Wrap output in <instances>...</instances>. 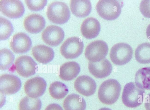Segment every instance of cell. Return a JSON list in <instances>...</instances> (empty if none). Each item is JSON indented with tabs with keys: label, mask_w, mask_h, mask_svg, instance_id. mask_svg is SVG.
<instances>
[{
	"label": "cell",
	"mask_w": 150,
	"mask_h": 110,
	"mask_svg": "<svg viewBox=\"0 0 150 110\" xmlns=\"http://www.w3.org/2000/svg\"><path fill=\"white\" fill-rule=\"evenodd\" d=\"M121 90V86L116 79H110L104 81L99 88L98 96L103 103L111 105L118 99Z\"/></svg>",
	"instance_id": "1"
},
{
	"label": "cell",
	"mask_w": 150,
	"mask_h": 110,
	"mask_svg": "<svg viewBox=\"0 0 150 110\" xmlns=\"http://www.w3.org/2000/svg\"><path fill=\"white\" fill-rule=\"evenodd\" d=\"M145 95L144 89L139 87L133 82H129L127 83L124 87L122 101L126 106L135 108L142 103Z\"/></svg>",
	"instance_id": "2"
},
{
	"label": "cell",
	"mask_w": 150,
	"mask_h": 110,
	"mask_svg": "<svg viewBox=\"0 0 150 110\" xmlns=\"http://www.w3.org/2000/svg\"><path fill=\"white\" fill-rule=\"evenodd\" d=\"M123 2L116 0H100L97 3L96 9L100 16L108 20L117 19L120 15Z\"/></svg>",
	"instance_id": "3"
},
{
	"label": "cell",
	"mask_w": 150,
	"mask_h": 110,
	"mask_svg": "<svg viewBox=\"0 0 150 110\" xmlns=\"http://www.w3.org/2000/svg\"><path fill=\"white\" fill-rule=\"evenodd\" d=\"M47 15L52 22L61 24L65 23L69 20L70 11L68 6L65 3L54 1L48 6Z\"/></svg>",
	"instance_id": "4"
},
{
	"label": "cell",
	"mask_w": 150,
	"mask_h": 110,
	"mask_svg": "<svg viewBox=\"0 0 150 110\" xmlns=\"http://www.w3.org/2000/svg\"><path fill=\"white\" fill-rule=\"evenodd\" d=\"M133 49L129 44L119 43L115 44L111 48L110 57L115 64L122 65L129 62L133 55Z\"/></svg>",
	"instance_id": "5"
},
{
	"label": "cell",
	"mask_w": 150,
	"mask_h": 110,
	"mask_svg": "<svg viewBox=\"0 0 150 110\" xmlns=\"http://www.w3.org/2000/svg\"><path fill=\"white\" fill-rule=\"evenodd\" d=\"M108 50L107 43L102 40H97L89 44L85 52L86 57L90 62H99L104 59Z\"/></svg>",
	"instance_id": "6"
},
{
	"label": "cell",
	"mask_w": 150,
	"mask_h": 110,
	"mask_svg": "<svg viewBox=\"0 0 150 110\" xmlns=\"http://www.w3.org/2000/svg\"><path fill=\"white\" fill-rule=\"evenodd\" d=\"M84 47L82 41L79 38L72 37L67 39L60 48L62 55L67 59H75L82 53Z\"/></svg>",
	"instance_id": "7"
},
{
	"label": "cell",
	"mask_w": 150,
	"mask_h": 110,
	"mask_svg": "<svg viewBox=\"0 0 150 110\" xmlns=\"http://www.w3.org/2000/svg\"><path fill=\"white\" fill-rule=\"evenodd\" d=\"M0 10L4 15L12 19L21 17L25 12L24 5L19 0H1Z\"/></svg>",
	"instance_id": "8"
},
{
	"label": "cell",
	"mask_w": 150,
	"mask_h": 110,
	"mask_svg": "<svg viewBox=\"0 0 150 110\" xmlns=\"http://www.w3.org/2000/svg\"><path fill=\"white\" fill-rule=\"evenodd\" d=\"M14 68L20 76L28 77L35 74L38 67L37 63L31 57L24 55L16 59Z\"/></svg>",
	"instance_id": "9"
},
{
	"label": "cell",
	"mask_w": 150,
	"mask_h": 110,
	"mask_svg": "<svg viewBox=\"0 0 150 110\" xmlns=\"http://www.w3.org/2000/svg\"><path fill=\"white\" fill-rule=\"evenodd\" d=\"M21 86V80L16 76L5 74L0 77V91L2 94H15L19 91Z\"/></svg>",
	"instance_id": "10"
},
{
	"label": "cell",
	"mask_w": 150,
	"mask_h": 110,
	"mask_svg": "<svg viewBox=\"0 0 150 110\" xmlns=\"http://www.w3.org/2000/svg\"><path fill=\"white\" fill-rule=\"evenodd\" d=\"M47 86L45 80L42 77H35L27 80L24 89L26 95L31 98H37L45 92Z\"/></svg>",
	"instance_id": "11"
},
{
	"label": "cell",
	"mask_w": 150,
	"mask_h": 110,
	"mask_svg": "<svg viewBox=\"0 0 150 110\" xmlns=\"http://www.w3.org/2000/svg\"><path fill=\"white\" fill-rule=\"evenodd\" d=\"M42 39L47 44L56 46L60 44L63 40L64 33L60 27L54 25L47 26L42 32Z\"/></svg>",
	"instance_id": "12"
},
{
	"label": "cell",
	"mask_w": 150,
	"mask_h": 110,
	"mask_svg": "<svg viewBox=\"0 0 150 110\" xmlns=\"http://www.w3.org/2000/svg\"><path fill=\"white\" fill-rule=\"evenodd\" d=\"M74 87L79 93L85 96H88L95 93L97 86L95 81L91 77L82 75L76 80Z\"/></svg>",
	"instance_id": "13"
},
{
	"label": "cell",
	"mask_w": 150,
	"mask_h": 110,
	"mask_svg": "<svg viewBox=\"0 0 150 110\" xmlns=\"http://www.w3.org/2000/svg\"><path fill=\"white\" fill-rule=\"evenodd\" d=\"M12 50L15 53L22 54L28 51L32 46V41L26 34L19 32L15 34L10 43Z\"/></svg>",
	"instance_id": "14"
},
{
	"label": "cell",
	"mask_w": 150,
	"mask_h": 110,
	"mask_svg": "<svg viewBox=\"0 0 150 110\" xmlns=\"http://www.w3.org/2000/svg\"><path fill=\"white\" fill-rule=\"evenodd\" d=\"M88 68L92 75L99 79L108 76L112 71V65L110 61L106 58L99 62H89Z\"/></svg>",
	"instance_id": "15"
},
{
	"label": "cell",
	"mask_w": 150,
	"mask_h": 110,
	"mask_svg": "<svg viewBox=\"0 0 150 110\" xmlns=\"http://www.w3.org/2000/svg\"><path fill=\"white\" fill-rule=\"evenodd\" d=\"M100 26L97 19L93 17H89L85 19L81 27L82 35L87 39L96 37L99 34Z\"/></svg>",
	"instance_id": "16"
},
{
	"label": "cell",
	"mask_w": 150,
	"mask_h": 110,
	"mask_svg": "<svg viewBox=\"0 0 150 110\" xmlns=\"http://www.w3.org/2000/svg\"><path fill=\"white\" fill-rule=\"evenodd\" d=\"M45 21L44 18L37 14H32L29 15L25 19L24 26L28 32L37 33L41 31L44 28Z\"/></svg>",
	"instance_id": "17"
},
{
	"label": "cell",
	"mask_w": 150,
	"mask_h": 110,
	"mask_svg": "<svg viewBox=\"0 0 150 110\" xmlns=\"http://www.w3.org/2000/svg\"><path fill=\"white\" fill-rule=\"evenodd\" d=\"M32 51L36 60L43 64H46L51 61L54 56V52L52 49L44 45L35 46L32 48Z\"/></svg>",
	"instance_id": "18"
},
{
	"label": "cell",
	"mask_w": 150,
	"mask_h": 110,
	"mask_svg": "<svg viewBox=\"0 0 150 110\" xmlns=\"http://www.w3.org/2000/svg\"><path fill=\"white\" fill-rule=\"evenodd\" d=\"M80 71L79 65L75 61H69L62 64L60 67L59 77L62 80L69 81L75 78Z\"/></svg>",
	"instance_id": "19"
},
{
	"label": "cell",
	"mask_w": 150,
	"mask_h": 110,
	"mask_svg": "<svg viewBox=\"0 0 150 110\" xmlns=\"http://www.w3.org/2000/svg\"><path fill=\"white\" fill-rule=\"evenodd\" d=\"M70 7L72 13L79 17L88 16L92 9L91 4L89 0H71Z\"/></svg>",
	"instance_id": "20"
},
{
	"label": "cell",
	"mask_w": 150,
	"mask_h": 110,
	"mask_svg": "<svg viewBox=\"0 0 150 110\" xmlns=\"http://www.w3.org/2000/svg\"><path fill=\"white\" fill-rule=\"evenodd\" d=\"M63 106L65 110H85L86 103L82 97L73 94L69 95L65 99Z\"/></svg>",
	"instance_id": "21"
},
{
	"label": "cell",
	"mask_w": 150,
	"mask_h": 110,
	"mask_svg": "<svg viewBox=\"0 0 150 110\" xmlns=\"http://www.w3.org/2000/svg\"><path fill=\"white\" fill-rule=\"evenodd\" d=\"M136 84L139 87L150 90V67H146L138 70L135 76Z\"/></svg>",
	"instance_id": "22"
},
{
	"label": "cell",
	"mask_w": 150,
	"mask_h": 110,
	"mask_svg": "<svg viewBox=\"0 0 150 110\" xmlns=\"http://www.w3.org/2000/svg\"><path fill=\"white\" fill-rule=\"evenodd\" d=\"M136 60L142 64L150 63V43H143L139 45L135 52Z\"/></svg>",
	"instance_id": "23"
},
{
	"label": "cell",
	"mask_w": 150,
	"mask_h": 110,
	"mask_svg": "<svg viewBox=\"0 0 150 110\" xmlns=\"http://www.w3.org/2000/svg\"><path fill=\"white\" fill-rule=\"evenodd\" d=\"M50 93L54 98L59 99L64 98L68 93V89L63 83L59 81L52 83L50 85Z\"/></svg>",
	"instance_id": "24"
},
{
	"label": "cell",
	"mask_w": 150,
	"mask_h": 110,
	"mask_svg": "<svg viewBox=\"0 0 150 110\" xmlns=\"http://www.w3.org/2000/svg\"><path fill=\"white\" fill-rule=\"evenodd\" d=\"M42 106L40 99L26 96L21 100L19 105V110H40Z\"/></svg>",
	"instance_id": "25"
},
{
	"label": "cell",
	"mask_w": 150,
	"mask_h": 110,
	"mask_svg": "<svg viewBox=\"0 0 150 110\" xmlns=\"http://www.w3.org/2000/svg\"><path fill=\"white\" fill-rule=\"evenodd\" d=\"M15 56L12 51L7 48L0 51V69L6 70L11 66L13 63Z\"/></svg>",
	"instance_id": "26"
},
{
	"label": "cell",
	"mask_w": 150,
	"mask_h": 110,
	"mask_svg": "<svg viewBox=\"0 0 150 110\" xmlns=\"http://www.w3.org/2000/svg\"><path fill=\"white\" fill-rule=\"evenodd\" d=\"M13 30L11 23L6 18L0 17V39L4 40L10 36Z\"/></svg>",
	"instance_id": "27"
},
{
	"label": "cell",
	"mask_w": 150,
	"mask_h": 110,
	"mask_svg": "<svg viewBox=\"0 0 150 110\" xmlns=\"http://www.w3.org/2000/svg\"><path fill=\"white\" fill-rule=\"evenodd\" d=\"M28 8L32 11H39L43 9L46 6L47 0H26L25 1Z\"/></svg>",
	"instance_id": "28"
},
{
	"label": "cell",
	"mask_w": 150,
	"mask_h": 110,
	"mask_svg": "<svg viewBox=\"0 0 150 110\" xmlns=\"http://www.w3.org/2000/svg\"><path fill=\"white\" fill-rule=\"evenodd\" d=\"M139 9L144 16L150 18V0H142L140 4Z\"/></svg>",
	"instance_id": "29"
},
{
	"label": "cell",
	"mask_w": 150,
	"mask_h": 110,
	"mask_svg": "<svg viewBox=\"0 0 150 110\" xmlns=\"http://www.w3.org/2000/svg\"><path fill=\"white\" fill-rule=\"evenodd\" d=\"M45 110H63L62 108L59 104L53 103L49 104Z\"/></svg>",
	"instance_id": "30"
},
{
	"label": "cell",
	"mask_w": 150,
	"mask_h": 110,
	"mask_svg": "<svg viewBox=\"0 0 150 110\" xmlns=\"http://www.w3.org/2000/svg\"><path fill=\"white\" fill-rule=\"evenodd\" d=\"M144 106L146 110H150V93L147 95L145 99Z\"/></svg>",
	"instance_id": "31"
},
{
	"label": "cell",
	"mask_w": 150,
	"mask_h": 110,
	"mask_svg": "<svg viewBox=\"0 0 150 110\" xmlns=\"http://www.w3.org/2000/svg\"><path fill=\"white\" fill-rule=\"evenodd\" d=\"M146 33L148 39L150 41V24L147 27Z\"/></svg>",
	"instance_id": "32"
},
{
	"label": "cell",
	"mask_w": 150,
	"mask_h": 110,
	"mask_svg": "<svg viewBox=\"0 0 150 110\" xmlns=\"http://www.w3.org/2000/svg\"><path fill=\"white\" fill-rule=\"evenodd\" d=\"M98 110H112L108 108H101Z\"/></svg>",
	"instance_id": "33"
}]
</instances>
